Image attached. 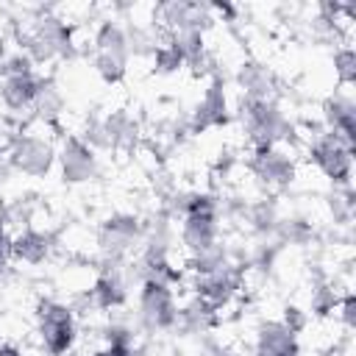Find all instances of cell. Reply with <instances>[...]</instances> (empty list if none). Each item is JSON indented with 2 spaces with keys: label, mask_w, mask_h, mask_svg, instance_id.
<instances>
[{
  "label": "cell",
  "mask_w": 356,
  "mask_h": 356,
  "mask_svg": "<svg viewBox=\"0 0 356 356\" xmlns=\"http://www.w3.org/2000/svg\"><path fill=\"white\" fill-rule=\"evenodd\" d=\"M181 245L186 256H197L220 245V200L209 192H189L181 209Z\"/></svg>",
  "instance_id": "1"
},
{
  "label": "cell",
  "mask_w": 356,
  "mask_h": 356,
  "mask_svg": "<svg viewBox=\"0 0 356 356\" xmlns=\"http://www.w3.org/2000/svg\"><path fill=\"white\" fill-rule=\"evenodd\" d=\"M19 47L31 56L33 64H53L75 56L72 28L56 14H39L31 22V28L19 36Z\"/></svg>",
  "instance_id": "2"
},
{
  "label": "cell",
  "mask_w": 356,
  "mask_h": 356,
  "mask_svg": "<svg viewBox=\"0 0 356 356\" xmlns=\"http://www.w3.org/2000/svg\"><path fill=\"white\" fill-rule=\"evenodd\" d=\"M128 36L120 19H100L92 33V67L106 83H120L128 75Z\"/></svg>",
  "instance_id": "3"
},
{
  "label": "cell",
  "mask_w": 356,
  "mask_h": 356,
  "mask_svg": "<svg viewBox=\"0 0 356 356\" xmlns=\"http://www.w3.org/2000/svg\"><path fill=\"white\" fill-rule=\"evenodd\" d=\"M3 156L8 170L22 172L28 178H44L56 167V142L39 131L17 128Z\"/></svg>",
  "instance_id": "4"
},
{
  "label": "cell",
  "mask_w": 356,
  "mask_h": 356,
  "mask_svg": "<svg viewBox=\"0 0 356 356\" xmlns=\"http://www.w3.org/2000/svg\"><path fill=\"white\" fill-rule=\"evenodd\" d=\"M36 334L47 356H67L78 339V323L72 309L56 298H42L36 303Z\"/></svg>",
  "instance_id": "5"
},
{
  "label": "cell",
  "mask_w": 356,
  "mask_h": 356,
  "mask_svg": "<svg viewBox=\"0 0 356 356\" xmlns=\"http://www.w3.org/2000/svg\"><path fill=\"white\" fill-rule=\"evenodd\" d=\"M239 117L253 147H275L292 136V122L281 111L278 100H245L239 103Z\"/></svg>",
  "instance_id": "6"
},
{
  "label": "cell",
  "mask_w": 356,
  "mask_h": 356,
  "mask_svg": "<svg viewBox=\"0 0 356 356\" xmlns=\"http://www.w3.org/2000/svg\"><path fill=\"white\" fill-rule=\"evenodd\" d=\"M142 234H145V222L136 214L117 211L97 225L95 242H97V250L106 259V264H120L142 245Z\"/></svg>",
  "instance_id": "7"
},
{
  "label": "cell",
  "mask_w": 356,
  "mask_h": 356,
  "mask_svg": "<svg viewBox=\"0 0 356 356\" xmlns=\"http://www.w3.org/2000/svg\"><path fill=\"white\" fill-rule=\"evenodd\" d=\"M136 314L139 323L150 331H170L178 323V298L175 289L170 284L145 278L139 284V295H136Z\"/></svg>",
  "instance_id": "8"
},
{
  "label": "cell",
  "mask_w": 356,
  "mask_h": 356,
  "mask_svg": "<svg viewBox=\"0 0 356 356\" xmlns=\"http://www.w3.org/2000/svg\"><path fill=\"white\" fill-rule=\"evenodd\" d=\"M309 161L334 184V189L339 186H350V172H353V150L348 145H342L331 131H320L312 136L309 142Z\"/></svg>",
  "instance_id": "9"
},
{
  "label": "cell",
  "mask_w": 356,
  "mask_h": 356,
  "mask_svg": "<svg viewBox=\"0 0 356 356\" xmlns=\"http://www.w3.org/2000/svg\"><path fill=\"white\" fill-rule=\"evenodd\" d=\"M56 167L61 172V181L75 186L97 178L100 159H97V150H92L78 134H67L56 145Z\"/></svg>",
  "instance_id": "10"
},
{
  "label": "cell",
  "mask_w": 356,
  "mask_h": 356,
  "mask_svg": "<svg viewBox=\"0 0 356 356\" xmlns=\"http://www.w3.org/2000/svg\"><path fill=\"white\" fill-rule=\"evenodd\" d=\"M228 120H231V106H228L225 78L220 72H211L197 106L189 114V131L192 134H206L211 128H222Z\"/></svg>",
  "instance_id": "11"
},
{
  "label": "cell",
  "mask_w": 356,
  "mask_h": 356,
  "mask_svg": "<svg viewBox=\"0 0 356 356\" xmlns=\"http://www.w3.org/2000/svg\"><path fill=\"white\" fill-rule=\"evenodd\" d=\"M248 167L264 189H286L295 181V161L286 150H281V145L253 147V156H250Z\"/></svg>",
  "instance_id": "12"
},
{
  "label": "cell",
  "mask_w": 356,
  "mask_h": 356,
  "mask_svg": "<svg viewBox=\"0 0 356 356\" xmlns=\"http://www.w3.org/2000/svg\"><path fill=\"white\" fill-rule=\"evenodd\" d=\"M192 289H195V298L206 300L211 309H222L231 303V298L239 292V264H225V267H217L211 273H203V275H192Z\"/></svg>",
  "instance_id": "13"
},
{
  "label": "cell",
  "mask_w": 356,
  "mask_h": 356,
  "mask_svg": "<svg viewBox=\"0 0 356 356\" xmlns=\"http://www.w3.org/2000/svg\"><path fill=\"white\" fill-rule=\"evenodd\" d=\"M323 128L353 150L356 139V106L348 92H334L323 100Z\"/></svg>",
  "instance_id": "14"
},
{
  "label": "cell",
  "mask_w": 356,
  "mask_h": 356,
  "mask_svg": "<svg viewBox=\"0 0 356 356\" xmlns=\"http://www.w3.org/2000/svg\"><path fill=\"white\" fill-rule=\"evenodd\" d=\"M253 356H300L298 334L281 320H264L253 337Z\"/></svg>",
  "instance_id": "15"
},
{
  "label": "cell",
  "mask_w": 356,
  "mask_h": 356,
  "mask_svg": "<svg viewBox=\"0 0 356 356\" xmlns=\"http://www.w3.org/2000/svg\"><path fill=\"white\" fill-rule=\"evenodd\" d=\"M39 78L42 75H36V72L0 78V106L8 114H31L36 95H39Z\"/></svg>",
  "instance_id": "16"
},
{
  "label": "cell",
  "mask_w": 356,
  "mask_h": 356,
  "mask_svg": "<svg viewBox=\"0 0 356 356\" xmlns=\"http://www.w3.org/2000/svg\"><path fill=\"white\" fill-rule=\"evenodd\" d=\"M53 253V236L42 228H19L17 234H11V259L22 261V264H42L47 256Z\"/></svg>",
  "instance_id": "17"
},
{
  "label": "cell",
  "mask_w": 356,
  "mask_h": 356,
  "mask_svg": "<svg viewBox=\"0 0 356 356\" xmlns=\"http://www.w3.org/2000/svg\"><path fill=\"white\" fill-rule=\"evenodd\" d=\"M236 86L242 89L245 100H275V75L261 61H245L236 70Z\"/></svg>",
  "instance_id": "18"
},
{
  "label": "cell",
  "mask_w": 356,
  "mask_h": 356,
  "mask_svg": "<svg viewBox=\"0 0 356 356\" xmlns=\"http://www.w3.org/2000/svg\"><path fill=\"white\" fill-rule=\"evenodd\" d=\"M89 295H92L95 306H97V309H106V312L125 306V300H128V284H125L120 267H117V264H106V267L100 270V275L95 278Z\"/></svg>",
  "instance_id": "19"
},
{
  "label": "cell",
  "mask_w": 356,
  "mask_h": 356,
  "mask_svg": "<svg viewBox=\"0 0 356 356\" xmlns=\"http://www.w3.org/2000/svg\"><path fill=\"white\" fill-rule=\"evenodd\" d=\"M64 108H67V103H64V95H61V89L56 86V81L53 78H39V95H36V103H33V117L39 120V122H44V125H56L58 120H61V114H64Z\"/></svg>",
  "instance_id": "20"
},
{
  "label": "cell",
  "mask_w": 356,
  "mask_h": 356,
  "mask_svg": "<svg viewBox=\"0 0 356 356\" xmlns=\"http://www.w3.org/2000/svg\"><path fill=\"white\" fill-rule=\"evenodd\" d=\"M103 125H106V136H108V150H122V147H131L136 142L139 128L125 108L108 111L103 117Z\"/></svg>",
  "instance_id": "21"
},
{
  "label": "cell",
  "mask_w": 356,
  "mask_h": 356,
  "mask_svg": "<svg viewBox=\"0 0 356 356\" xmlns=\"http://www.w3.org/2000/svg\"><path fill=\"white\" fill-rule=\"evenodd\" d=\"M214 320H217V309H211V306H209L206 300H200V298H192L186 306H178V323H175V325H184L186 331L200 334V331H206Z\"/></svg>",
  "instance_id": "22"
},
{
  "label": "cell",
  "mask_w": 356,
  "mask_h": 356,
  "mask_svg": "<svg viewBox=\"0 0 356 356\" xmlns=\"http://www.w3.org/2000/svg\"><path fill=\"white\" fill-rule=\"evenodd\" d=\"M242 214H245V220L250 222V228H253L256 234H273V231H275V225H278V220H281V217H278L275 203H273V200H267V197L253 200V203H245Z\"/></svg>",
  "instance_id": "23"
},
{
  "label": "cell",
  "mask_w": 356,
  "mask_h": 356,
  "mask_svg": "<svg viewBox=\"0 0 356 356\" xmlns=\"http://www.w3.org/2000/svg\"><path fill=\"white\" fill-rule=\"evenodd\" d=\"M273 234L278 236V245H286V242L289 245H306L312 239V225L300 217H286V220H278Z\"/></svg>",
  "instance_id": "24"
},
{
  "label": "cell",
  "mask_w": 356,
  "mask_h": 356,
  "mask_svg": "<svg viewBox=\"0 0 356 356\" xmlns=\"http://www.w3.org/2000/svg\"><path fill=\"white\" fill-rule=\"evenodd\" d=\"M334 75L342 89H350L356 83V50L350 44H339L334 50Z\"/></svg>",
  "instance_id": "25"
},
{
  "label": "cell",
  "mask_w": 356,
  "mask_h": 356,
  "mask_svg": "<svg viewBox=\"0 0 356 356\" xmlns=\"http://www.w3.org/2000/svg\"><path fill=\"white\" fill-rule=\"evenodd\" d=\"M150 58H153V72H159V75H172V72H178V70L184 67V58H181L178 50L167 42V36L159 39V44H156V50L150 53Z\"/></svg>",
  "instance_id": "26"
},
{
  "label": "cell",
  "mask_w": 356,
  "mask_h": 356,
  "mask_svg": "<svg viewBox=\"0 0 356 356\" xmlns=\"http://www.w3.org/2000/svg\"><path fill=\"white\" fill-rule=\"evenodd\" d=\"M337 303H339V295L331 289V284H320V286L312 292V306H309V312L325 317V314L337 312Z\"/></svg>",
  "instance_id": "27"
},
{
  "label": "cell",
  "mask_w": 356,
  "mask_h": 356,
  "mask_svg": "<svg viewBox=\"0 0 356 356\" xmlns=\"http://www.w3.org/2000/svg\"><path fill=\"white\" fill-rule=\"evenodd\" d=\"M337 312H339V320H342V325L350 331V328L356 325V298H353V292H345V295L339 298V303H337Z\"/></svg>",
  "instance_id": "28"
},
{
  "label": "cell",
  "mask_w": 356,
  "mask_h": 356,
  "mask_svg": "<svg viewBox=\"0 0 356 356\" xmlns=\"http://www.w3.org/2000/svg\"><path fill=\"white\" fill-rule=\"evenodd\" d=\"M284 312H286V314H284V320H281L284 325H289L295 334L306 328V312H303V309H298V306H286Z\"/></svg>",
  "instance_id": "29"
},
{
  "label": "cell",
  "mask_w": 356,
  "mask_h": 356,
  "mask_svg": "<svg viewBox=\"0 0 356 356\" xmlns=\"http://www.w3.org/2000/svg\"><path fill=\"white\" fill-rule=\"evenodd\" d=\"M0 356H25V353L14 342H0Z\"/></svg>",
  "instance_id": "30"
},
{
  "label": "cell",
  "mask_w": 356,
  "mask_h": 356,
  "mask_svg": "<svg viewBox=\"0 0 356 356\" xmlns=\"http://www.w3.org/2000/svg\"><path fill=\"white\" fill-rule=\"evenodd\" d=\"M206 356H228V353H225V350H222V348H214V350H209V353H206Z\"/></svg>",
  "instance_id": "31"
},
{
  "label": "cell",
  "mask_w": 356,
  "mask_h": 356,
  "mask_svg": "<svg viewBox=\"0 0 356 356\" xmlns=\"http://www.w3.org/2000/svg\"><path fill=\"white\" fill-rule=\"evenodd\" d=\"M3 167H8V164H6V156H3V161H0V170H3Z\"/></svg>",
  "instance_id": "32"
}]
</instances>
